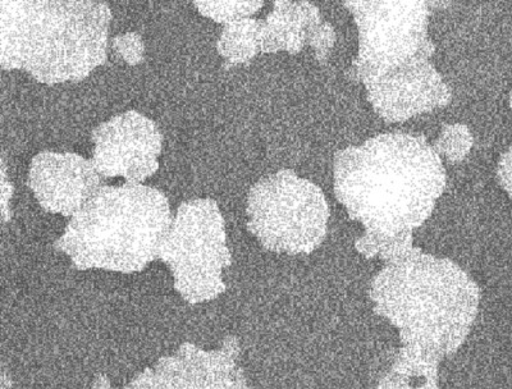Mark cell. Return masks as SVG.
Listing matches in <instances>:
<instances>
[{"label": "cell", "instance_id": "obj_1", "mask_svg": "<svg viewBox=\"0 0 512 389\" xmlns=\"http://www.w3.org/2000/svg\"><path fill=\"white\" fill-rule=\"evenodd\" d=\"M336 198L367 232L396 236L423 226L446 187V171L423 136L382 134L338 151Z\"/></svg>", "mask_w": 512, "mask_h": 389}, {"label": "cell", "instance_id": "obj_2", "mask_svg": "<svg viewBox=\"0 0 512 389\" xmlns=\"http://www.w3.org/2000/svg\"><path fill=\"white\" fill-rule=\"evenodd\" d=\"M370 300L376 314L399 329L402 346L442 361L454 355L472 332L480 292L452 260L414 247L374 277Z\"/></svg>", "mask_w": 512, "mask_h": 389}, {"label": "cell", "instance_id": "obj_3", "mask_svg": "<svg viewBox=\"0 0 512 389\" xmlns=\"http://www.w3.org/2000/svg\"><path fill=\"white\" fill-rule=\"evenodd\" d=\"M111 21L105 3L0 0V64L41 84L85 80L107 61Z\"/></svg>", "mask_w": 512, "mask_h": 389}, {"label": "cell", "instance_id": "obj_4", "mask_svg": "<svg viewBox=\"0 0 512 389\" xmlns=\"http://www.w3.org/2000/svg\"><path fill=\"white\" fill-rule=\"evenodd\" d=\"M172 221L162 191L141 183L102 186L73 215L56 249L80 270L141 272L159 258Z\"/></svg>", "mask_w": 512, "mask_h": 389}, {"label": "cell", "instance_id": "obj_5", "mask_svg": "<svg viewBox=\"0 0 512 389\" xmlns=\"http://www.w3.org/2000/svg\"><path fill=\"white\" fill-rule=\"evenodd\" d=\"M248 215V230L273 253L312 254L326 239V196L317 185L290 169H282L253 186Z\"/></svg>", "mask_w": 512, "mask_h": 389}, {"label": "cell", "instance_id": "obj_6", "mask_svg": "<svg viewBox=\"0 0 512 389\" xmlns=\"http://www.w3.org/2000/svg\"><path fill=\"white\" fill-rule=\"evenodd\" d=\"M224 224L216 201H186L160 246L159 258L172 270L176 290L190 304L216 299L226 291L222 273L232 256Z\"/></svg>", "mask_w": 512, "mask_h": 389}, {"label": "cell", "instance_id": "obj_7", "mask_svg": "<svg viewBox=\"0 0 512 389\" xmlns=\"http://www.w3.org/2000/svg\"><path fill=\"white\" fill-rule=\"evenodd\" d=\"M359 30L351 77L368 82L405 64L431 59L429 7L425 2H346Z\"/></svg>", "mask_w": 512, "mask_h": 389}, {"label": "cell", "instance_id": "obj_8", "mask_svg": "<svg viewBox=\"0 0 512 389\" xmlns=\"http://www.w3.org/2000/svg\"><path fill=\"white\" fill-rule=\"evenodd\" d=\"M93 163L103 177H123L127 183H141L159 168L163 135L148 117L130 111L96 127Z\"/></svg>", "mask_w": 512, "mask_h": 389}, {"label": "cell", "instance_id": "obj_9", "mask_svg": "<svg viewBox=\"0 0 512 389\" xmlns=\"http://www.w3.org/2000/svg\"><path fill=\"white\" fill-rule=\"evenodd\" d=\"M370 104L388 123L446 107L452 94L429 59H419L365 82Z\"/></svg>", "mask_w": 512, "mask_h": 389}, {"label": "cell", "instance_id": "obj_10", "mask_svg": "<svg viewBox=\"0 0 512 389\" xmlns=\"http://www.w3.org/2000/svg\"><path fill=\"white\" fill-rule=\"evenodd\" d=\"M239 343L224 341L218 351H203L186 343L175 356L163 358L157 368L145 370L150 389H253L237 366Z\"/></svg>", "mask_w": 512, "mask_h": 389}, {"label": "cell", "instance_id": "obj_11", "mask_svg": "<svg viewBox=\"0 0 512 389\" xmlns=\"http://www.w3.org/2000/svg\"><path fill=\"white\" fill-rule=\"evenodd\" d=\"M29 187L45 212L73 217L102 186L93 160L43 151L32 159Z\"/></svg>", "mask_w": 512, "mask_h": 389}, {"label": "cell", "instance_id": "obj_12", "mask_svg": "<svg viewBox=\"0 0 512 389\" xmlns=\"http://www.w3.org/2000/svg\"><path fill=\"white\" fill-rule=\"evenodd\" d=\"M322 21L317 7L308 2H276L263 21L262 52L297 54L308 43V31Z\"/></svg>", "mask_w": 512, "mask_h": 389}, {"label": "cell", "instance_id": "obj_13", "mask_svg": "<svg viewBox=\"0 0 512 389\" xmlns=\"http://www.w3.org/2000/svg\"><path fill=\"white\" fill-rule=\"evenodd\" d=\"M263 21L244 18L224 26L218 52L232 66L248 63L262 52Z\"/></svg>", "mask_w": 512, "mask_h": 389}, {"label": "cell", "instance_id": "obj_14", "mask_svg": "<svg viewBox=\"0 0 512 389\" xmlns=\"http://www.w3.org/2000/svg\"><path fill=\"white\" fill-rule=\"evenodd\" d=\"M356 250L365 258H376L384 263H392L414 249L413 232H404L396 236H382L365 231L355 242Z\"/></svg>", "mask_w": 512, "mask_h": 389}, {"label": "cell", "instance_id": "obj_15", "mask_svg": "<svg viewBox=\"0 0 512 389\" xmlns=\"http://www.w3.org/2000/svg\"><path fill=\"white\" fill-rule=\"evenodd\" d=\"M474 145V137L469 128L461 123L442 127L440 137L434 145L438 155H443L452 163H459L468 157Z\"/></svg>", "mask_w": 512, "mask_h": 389}, {"label": "cell", "instance_id": "obj_16", "mask_svg": "<svg viewBox=\"0 0 512 389\" xmlns=\"http://www.w3.org/2000/svg\"><path fill=\"white\" fill-rule=\"evenodd\" d=\"M201 15L212 18L219 24H232V22L249 18L264 6L263 2H195Z\"/></svg>", "mask_w": 512, "mask_h": 389}, {"label": "cell", "instance_id": "obj_17", "mask_svg": "<svg viewBox=\"0 0 512 389\" xmlns=\"http://www.w3.org/2000/svg\"><path fill=\"white\" fill-rule=\"evenodd\" d=\"M336 32L327 21H320L310 27L308 31V43L314 49L315 57L319 62H324L335 47Z\"/></svg>", "mask_w": 512, "mask_h": 389}, {"label": "cell", "instance_id": "obj_18", "mask_svg": "<svg viewBox=\"0 0 512 389\" xmlns=\"http://www.w3.org/2000/svg\"><path fill=\"white\" fill-rule=\"evenodd\" d=\"M497 178L500 185L504 187V190L512 199V145L510 149L502 155L500 163H498Z\"/></svg>", "mask_w": 512, "mask_h": 389}, {"label": "cell", "instance_id": "obj_19", "mask_svg": "<svg viewBox=\"0 0 512 389\" xmlns=\"http://www.w3.org/2000/svg\"><path fill=\"white\" fill-rule=\"evenodd\" d=\"M2 182H3V223H7L8 219L11 218V210H8L9 208V200L12 198V186L11 183L7 180V173H6V164L3 162V176H2Z\"/></svg>", "mask_w": 512, "mask_h": 389}, {"label": "cell", "instance_id": "obj_20", "mask_svg": "<svg viewBox=\"0 0 512 389\" xmlns=\"http://www.w3.org/2000/svg\"><path fill=\"white\" fill-rule=\"evenodd\" d=\"M93 389H111V383H109L108 379L103 377V375H100V377L96 379ZM128 389H149L144 375L140 374L139 377L131 383V386Z\"/></svg>", "mask_w": 512, "mask_h": 389}, {"label": "cell", "instance_id": "obj_21", "mask_svg": "<svg viewBox=\"0 0 512 389\" xmlns=\"http://www.w3.org/2000/svg\"><path fill=\"white\" fill-rule=\"evenodd\" d=\"M377 389H405L404 387H401L400 384H397L395 381H392L388 375H384V377L381 379V382H379Z\"/></svg>", "mask_w": 512, "mask_h": 389}, {"label": "cell", "instance_id": "obj_22", "mask_svg": "<svg viewBox=\"0 0 512 389\" xmlns=\"http://www.w3.org/2000/svg\"><path fill=\"white\" fill-rule=\"evenodd\" d=\"M510 107H511V111H512V93L510 95Z\"/></svg>", "mask_w": 512, "mask_h": 389}]
</instances>
